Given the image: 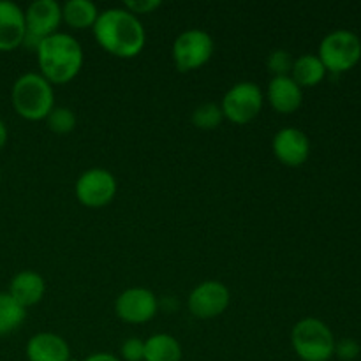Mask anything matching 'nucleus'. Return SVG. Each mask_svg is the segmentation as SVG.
I'll use <instances>...</instances> for the list:
<instances>
[{
    "mask_svg": "<svg viewBox=\"0 0 361 361\" xmlns=\"http://www.w3.org/2000/svg\"><path fill=\"white\" fill-rule=\"evenodd\" d=\"M92 32L97 44L118 59L137 56L147 42L143 23L123 7H113L99 13Z\"/></svg>",
    "mask_w": 361,
    "mask_h": 361,
    "instance_id": "f257e3e1",
    "label": "nucleus"
},
{
    "mask_svg": "<svg viewBox=\"0 0 361 361\" xmlns=\"http://www.w3.org/2000/svg\"><path fill=\"white\" fill-rule=\"evenodd\" d=\"M41 76L49 85H66L80 74L85 55L80 42L69 34L56 32L35 48Z\"/></svg>",
    "mask_w": 361,
    "mask_h": 361,
    "instance_id": "f03ea898",
    "label": "nucleus"
},
{
    "mask_svg": "<svg viewBox=\"0 0 361 361\" xmlns=\"http://www.w3.org/2000/svg\"><path fill=\"white\" fill-rule=\"evenodd\" d=\"M13 108L21 118L39 122L55 108L53 87L39 73H25L14 81L11 90Z\"/></svg>",
    "mask_w": 361,
    "mask_h": 361,
    "instance_id": "7ed1b4c3",
    "label": "nucleus"
},
{
    "mask_svg": "<svg viewBox=\"0 0 361 361\" xmlns=\"http://www.w3.org/2000/svg\"><path fill=\"white\" fill-rule=\"evenodd\" d=\"M335 342L334 331L317 317H305L293 326L291 345L302 361H330Z\"/></svg>",
    "mask_w": 361,
    "mask_h": 361,
    "instance_id": "20e7f679",
    "label": "nucleus"
},
{
    "mask_svg": "<svg viewBox=\"0 0 361 361\" xmlns=\"http://www.w3.org/2000/svg\"><path fill=\"white\" fill-rule=\"evenodd\" d=\"M317 56L328 73H348L361 60V39L355 32L338 28L324 35Z\"/></svg>",
    "mask_w": 361,
    "mask_h": 361,
    "instance_id": "39448f33",
    "label": "nucleus"
},
{
    "mask_svg": "<svg viewBox=\"0 0 361 361\" xmlns=\"http://www.w3.org/2000/svg\"><path fill=\"white\" fill-rule=\"evenodd\" d=\"M263 104L264 95L259 85L254 81H240L226 92L221 108L226 120L236 126H245L257 118Z\"/></svg>",
    "mask_w": 361,
    "mask_h": 361,
    "instance_id": "423d86ee",
    "label": "nucleus"
},
{
    "mask_svg": "<svg viewBox=\"0 0 361 361\" xmlns=\"http://www.w3.org/2000/svg\"><path fill=\"white\" fill-rule=\"evenodd\" d=\"M173 62L180 73H190L204 63L214 55V39L201 28H189L176 35L171 48Z\"/></svg>",
    "mask_w": 361,
    "mask_h": 361,
    "instance_id": "0eeeda50",
    "label": "nucleus"
},
{
    "mask_svg": "<svg viewBox=\"0 0 361 361\" xmlns=\"http://www.w3.org/2000/svg\"><path fill=\"white\" fill-rule=\"evenodd\" d=\"M76 200L87 208H102L113 201L116 194V180L108 169L90 168L81 173L74 185Z\"/></svg>",
    "mask_w": 361,
    "mask_h": 361,
    "instance_id": "6e6552de",
    "label": "nucleus"
},
{
    "mask_svg": "<svg viewBox=\"0 0 361 361\" xmlns=\"http://www.w3.org/2000/svg\"><path fill=\"white\" fill-rule=\"evenodd\" d=\"M62 23V6L55 0H35L25 11V42H32L37 48L42 39L59 32Z\"/></svg>",
    "mask_w": 361,
    "mask_h": 361,
    "instance_id": "1a4fd4ad",
    "label": "nucleus"
},
{
    "mask_svg": "<svg viewBox=\"0 0 361 361\" xmlns=\"http://www.w3.org/2000/svg\"><path fill=\"white\" fill-rule=\"evenodd\" d=\"M231 295L229 289L219 281H204L190 291L187 307L192 316L200 319H214L228 310Z\"/></svg>",
    "mask_w": 361,
    "mask_h": 361,
    "instance_id": "9d476101",
    "label": "nucleus"
},
{
    "mask_svg": "<svg viewBox=\"0 0 361 361\" xmlns=\"http://www.w3.org/2000/svg\"><path fill=\"white\" fill-rule=\"evenodd\" d=\"M157 310V296L147 288H129L115 300V312L123 323L145 324L154 319Z\"/></svg>",
    "mask_w": 361,
    "mask_h": 361,
    "instance_id": "9b49d317",
    "label": "nucleus"
},
{
    "mask_svg": "<svg viewBox=\"0 0 361 361\" xmlns=\"http://www.w3.org/2000/svg\"><path fill=\"white\" fill-rule=\"evenodd\" d=\"M275 159L289 168L305 164L310 155V140L303 130L296 127H284L279 130L271 141Z\"/></svg>",
    "mask_w": 361,
    "mask_h": 361,
    "instance_id": "f8f14e48",
    "label": "nucleus"
},
{
    "mask_svg": "<svg viewBox=\"0 0 361 361\" xmlns=\"http://www.w3.org/2000/svg\"><path fill=\"white\" fill-rule=\"evenodd\" d=\"M25 13L18 4L0 0V51H13L25 42Z\"/></svg>",
    "mask_w": 361,
    "mask_h": 361,
    "instance_id": "ddd939ff",
    "label": "nucleus"
},
{
    "mask_svg": "<svg viewBox=\"0 0 361 361\" xmlns=\"http://www.w3.org/2000/svg\"><path fill=\"white\" fill-rule=\"evenodd\" d=\"M25 355L28 361H69L71 348L60 335L42 331L28 338Z\"/></svg>",
    "mask_w": 361,
    "mask_h": 361,
    "instance_id": "4468645a",
    "label": "nucleus"
},
{
    "mask_svg": "<svg viewBox=\"0 0 361 361\" xmlns=\"http://www.w3.org/2000/svg\"><path fill=\"white\" fill-rule=\"evenodd\" d=\"M267 97L275 111L282 115H291L302 106L303 88H300L291 76L271 78L268 83Z\"/></svg>",
    "mask_w": 361,
    "mask_h": 361,
    "instance_id": "2eb2a0df",
    "label": "nucleus"
},
{
    "mask_svg": "<svg viewBox=\"0 0 361 361\" xmlns=\"http://www.w3.org/2000/svg\"><path fill=\"white\" fill-rule=\"evenodd\" d=\"M9 293L16 303H20L23 309L37 305L46 293V282L42 275L37 271L25 270L13 277L9 284Z\"/></svg>",
    "mask_w": 361,
    "mask_h": 361,
    "instance_id": "dca6fc26",
    "label": "nucleus"
},
{
    "mask_svg": "<svg viewBox=\"0 0 361 361\" xmlns=\"http://www.w3.org/2000/svg\"><path fill=\"white\" fill-rule=\"evenodd\" d=\"M328 71L319 60V56L307 53L295 59L291 69V78L300 88H312L326 78Z\"/></svg>",
    "mask_w": 361,
    "mask_h": 361,
    "instance_id": "f3484780",
    "label": "nucleus"
},
{
    "mask_svg": "<svg viewBox=\"0 0 361 361\" xmlns=\"http://www.w3.org/2000/svg\"><path fill=\"white\" fill-rule=\"evenodd\" d=\"M99 18V9L90 0H67L62 6V21L74 30L92 28Z\"/></svg>",
    "mask_w": 361,
    "mask_h": 361,
    "instance_id": "a211bd4d",
    "label": "nucleus"
},
{
    "mask_svg": "<svg viewBox=\"0 0 361 361\" xmlns=\"http://www.w3.org/2000/svg\"><path fill=\"white\" fill-rule=\"evenodd\" d=\"M143 361H182V345L173 335L155 334L145 341Z\"/></svg>",
    "mask_w": 361,
    "mask_h": 361,
    "instance_id": "6ab92c4d",
    "label": "nucleus"
},
{
    "mask_svg": "<svg viewBox=\"0 0 361 361\" xmlns=\"http://www.w3.org/2000/svg\"><path fill=\"white\" fill-rule=\"evenodd\" d=\"M27 317V309L16 303L9 293H0V337L16 331Z\"/></svg>",
    "mask_w": 361,
    "mask_h": 361,
    "instance_id": "aec40b11",
    "label": "nucleus"
},
{
    "mask_svg": "<svg viewBox=\"0 0 361 361\" xmlns=\"http://www.w3.org/2000/svg\"><path fill=\"white\" fill-rule=\"evenodd\" d=\"M194 127L201 130H214L224 120V113H222L221 104L217 102H203V104L197 106L196 109L190 115Z\"/></svg>",
    "mask_w": 361,
    "mask_h": 361,
    "instance_id": "412c9836",
    "label": "nucleus"
},
{
    "mask_svg": "<svg viewBox=\"0 0 361 361\" xmlns=\"http://www.w3.org/2000/svg\"><path fill=\"white\" fill-rule=\"evenodd\" d=\"M46 126L55 134H69L76 127L78 120L73 109L69 108H53L46 116Z\"/></svg>",
    "mask_w": 361,
    "mask_h": 361,
    "instance_id": "4be33fe9",
    "label": "nucleus"
},
{
    "mask_svg": "<svg viewBox=\"0 0 361 361\" xmlns=\"http://www.w3.org/2000/svg\"><path fill=\"white\" fill-rule=\"evenodd\" d=\"M293 63H295V59L286 49H275V51L270 53V56L267 60V67L274 74V78L291 76Z\"/></svg>",
    "mask_w": 361,
    "mask_h": 361,
    "instance_id": "5701e85b",
    "label": "nucleus"
},
{
    "mask_svg": "<svg viewBox=\"0 0 361 361\" xmlns=\"http://www.w3.org/2000/svg\"><path fill=\"white\" fill-rule=\"evenodd\" d=\"M120 356L126 361H143L145 360V341L137 337H130L120 345Z\"/></svg>",
    "mask_w": 361,
    "mask_h": 361,
    "instance_id": "b1692460",
    "label": "nucleus"
},
{
    "mask_svg": "<svg viewBox=\"0 0 361 361\" xmlns=\"http://www.w3.org/2000/svg\"><path fill=\"white\" fill-rule=\"evenodd\" d=\"M360 344L353 338H342V341L335 342V355L342 361H353L360 356Z\"/></svg>",
    "mask_w": 361,
    "mask_h": 361,
    "instance_id": "393cba45",
    "label": "nucleus"
},
{
    "mask_svg": "<svg viewBox=\"0 0 361 361\" xmlns=\"http://www.w3.org/2000/svg\"><path fill=\"white\" fill-rule=\"evenodd\" d=\"M161 6V0H126L123 2V9H127L134 16H137V14H152Z\"/></svg>",
    "mask_w": 361,
    "mask_h": 361,
    "instance_id": "a878e982",
    "label": "nucleus"
},
{
    "mask_svg": "<svg viewBox=\"0 0 361 361\" xmlns=\"http://www.w3.org/2000/svg\"><path fill=\"white\" fill-rule=\"evenodd\" d=\"M83 361H120V358H116L115 355H109V353H94Z\"/></svg>",
    "mask_w": 361,
    "mask_h": 361,
    "instance_id": "bb28decb",
    "label": "nucleus"
},
{
    "mask_svg": "<svg viewBox=\"0 0 361 361\" xmlns=\"http://www.w3.org/2000/svg\"><path fill=\"white\" fill-rule=\"evenodd\" d=\"M7 137H9V133H7V126L2 118H0V150L6 147Z\"/></svg>",
    "mask_w": 361,
    "mask_h": 361,
    "instance_id": "cd10ccee",
    "label": "nucleus"
},
{
    "mask_svg": "<svg viewBox=\"0 0 361 361\" xmlns=\"http://www.w3.org/2000/svg\"><path fill=\"white\" fill-rule=\"evenodd\" d=\"M0 178H2V175H0Z\"/></svg>",
    "mask_w": 361,
    "mask_h": 361,
    "instance_id": "c85d7f7f",
    "label": "nucleus"
}]
</instances>
